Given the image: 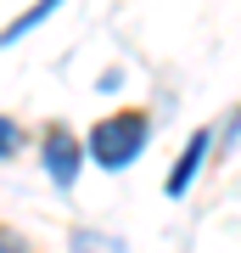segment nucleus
I'll return each mask as SVG.
<instances>
[{"mask_svg": "<svg viewBox=\"0 0 241 253\" xmlns=\"http://www.w3.org/2000/svg\"><path fill=\"white\" fill-rule=\"evenodd\" d=\"M146 135H152V118L146 113L101 118V124L90 129V158H96L101 169H129V163L146 152Z\"/></svg>", "mask_w": 241, "mask_h": 253, "instance_id": "f257e3e1", "label": "nucleus"}, {"mask_svg": "<svg viewBox=\"0 0 241 253\" xmlns=\"http://www.w3.org/2000/svg\"><path fill=\"white\" fill-rule=\"evenodd\" d=\"M11 146H17V124H11V118H0V158H6Z\"/></svg>", "mask_w": 241, "mask_h": 253, "instance_id": "39448f33", "label": "nucleus"}, {"mask_svg": "<svg viewBox=\"0 0 241 253\" xmlns=\"http://www.w3.org/2000/svg\"><path fill=\"white\" fill-rule=\"evenodd\" d=\"M207 146H213V135H207V129H197V135H191V146H185V158H179V169L169 174V191L179 197V191L191 186V174L202 169V158H207Z\"/></svg>", "mask_w": 241, "mask_h": 253, "instance_id": "7ed1b4c3", "label": "nucleus"}, {"mask_svg": "<svg viewBox=\"0 0 241 253\" xmlns=\"http://www.w3.org/2000/svg\"><path fill=\"white\" fill-rule=\"evenodd\" d=\"M45 163H51L56 186H73V174H79V141H73L68 129H51V135H45Z\"/></svg>", "mask_w": 241, "mask_h": 253, "instance_id": "f03ea898", "label": "nucleus"}, {"mask_svg": "<svg viewBox=\"0 0 241 253\" xmlns=\"http://www.w3.org/2000/svg\"><path fill=\"white\" fill-rule=\"evenodd\" d=\"M56 6H62V0H39V6H34V11H23V17H17V23H11V28H6V34H0V40H17V34H23V28H34V23L45 17V11H56Z\"/></svg>", "mask_w": 241, "mask_h": 253, "instance_id": "20e7f679", "label": "nucleus"}]
</instances>
